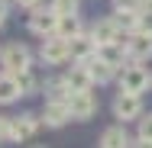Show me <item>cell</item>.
Returning <instances> with one entry per match:
<instances>
[{
  "mask_svg": "<svg viewBox=\"0 0 152 148\" xmlns=\"http://www.w3.org/2000/svg\"><path fill=\"white\" fill-rule=\"evenodd\" d=\"M23 93H20V84H16V77L13 74H0V106H7V103H13V100H20Z\"/></svg>",
  "mask_w": 152,
  "mask_h": 148,
  "instance_id": "9a60e30c",
  "label": "cell"
},
{
  "mask_svg": "<svg viewBox=\"0 0 152 148\" xmlns=\"http://www.w3.org/2000/svg\"><path fill=\"white\" fill-rule=\"evenodd\" d=\"M68 45H71V58L78 61V64H88V61L97 55V45H94V39H84V35L71 39Z\"/></svg>",
  "mask_w": 152,
  "mask_h": 148,
  "instance_id": "4fadbf2b",
  "label": "cell"
},
{
  "mask_svg": "<svg viewBox=\"0 0 152 148\" xmlns=\"http://www.w3.org/2000/svg\"><path fill=\"white\" fill-rule=\"evenodd\" d=\"M3 3H7V0H3Z\"/></svg>",
  "mask_w": 152,
  "mask_h": 148,
  "instance_id": "f546056e",
  "label": "cell"
},
{
  "mask_svg": "<svg viewBox=\"0 0 152 148\" xmlns=\"http://www.w3.org/2000/svg\"><path fill=\"white\" fill-rule=\"evenodd\" d=\"M52 10L58 16H78V0H52Z\"/></svg>",
  "mask_w": 152,
  "mask_h": 148,
  "instance_id": "ffe728a7",
  "label": "cell"
},
{
  "mask_svg": "<svg viewBox=\"0 0 152 148\" xmlns=\"http://www.w3.org/2000/svg\"><path fill=\"white\" fill-rule=\"evenodd\" d=\"M36 148H45V145H36Z\"/></svg>",
  "mask_w": 152,
  "mask_h": 148,
  "instance_id": "f1b7e54d",
  "label": "cell"
},
{
  "mask_svg": "<svg viewBox=\"0 0 152 148\" xmlns=\"http://www.w3.org/2000/svg\"><path fill=\"white\" fill-rule=\"evenodd\" d=\"M0 64L7 68V74H20V71H29V68H32V55H29L26 45L10 42V45L0 52Z\"/></svg>",
  "mask_w": 152,
  "mask_h": 148,
  "instance_id": "6da1fadb",
  "label": "cell"
},
{
  "mask_svg": "<svg viewBox=\"0 0 152 148\" xmlns=\"http://www.w3.org/2000/svg\"><path fill=\"white\" fill-rule=\"evenodd\" d=\"M139 139H146V142H152V113L149 116L139 119Z\"/></svg>",
  "mask_w": 152,
  "mask_h": 148,
  "instance_id": "7402d4cb",
  "label": "cell"
},
{
  "mask_svg": "<svg viewBox=\"0 0 152 148\" xmlns=\"http://www.w3.org/2000/svg\"><path fill=\"white\" fill-rule=\"evenodd\" d=\"M16 3H20V6H26V10H39V3H42V0H16Z\"/></svg>",
  "mask_w": 152,
  "mask_h": 148,
  "instance_id": "d4e9b609",
  "label": "cell"
},
{
  "mask_svg": "<svg viewBox=\"0 0 152 148\" xmlns=\"http://www.w3.org/2000/svg\"><path fill=\"white\" fill-rule=\"evenodd\" d=\"M65 106H68V116L71 119H91L97 113V100H94V93H68V100H65Z\"/></svg>",
  "mask_w": 152,
  "mask_h": 148,
  "instance_id": "3957f363",
  "label": "cell"
},
{
  "mask_svg": "<svg viewBox=\"0 0 152 148\" xmlns=\"http://www.w3.org/2000/svg\"><path fill=\"white\" fill-rule=\"evenodd\" d=\"M65 87H68V93H88L94 84V77H91V68L88 64H75L68 74H65V81H61Z\"/></svg>",
  "mask_w": 152,
  "mask_h": 148,
  "instance_id": "9c48e42d",
  "label": "cell"
},
{
  "mask_svg": "<svg viewBox=\"0 0 152 148\" xmlns=\"http://www.w3.org/2000/svg\"><path fill=\"white\" fill-rule=\"evenodd\" d=\"M139 3L142 0H113V10L117 13H139Z\"/></svg>",
  "mask_w": 152,
  "mask_h": 148,
  "instance_id": "44dd1931",
  "label": "cell"
},
{
  "mask_svg": "<svg viewBox=\"0 0 152 148\" xmlns=\"http://www.w3.org/2000/svg\"><path fill=\"white\" fill-rule=\"evenodd\" d=\"M39 55H42L45 64H61V61L71 58V45H68L65 39H58V35H52V39H45V42H42Z\"/></svg>",
  "mask_w": 152,
  "mask_h": 148,
  "instance_id": "ba28073f",
  "label": "cell"
},
{
  "mask_svg": "<svg viewBox=\"0 0 152 148\" xmlns=\"http://www.w3.org/2000/svg\"><path fill=\"white\" fill-rule=\"evenodd\" d=\"M97 61L110 64L113 71H123V61H126V45H123V42H113V45H100V48H97Z\"/></svg>",
  "mask_w": 152,
  "mask_h": 148,
  "instance_id": "8fae6325",
  "label": "cell"
},
{
  "mask_svg": "<svg viewBox=\"0 0 152 148\" xmlns=\"http://www.w3.org/2000/svg\"><path fill=\"white\" fill-rule=\"evenodd\" d=\"M129 135H126V129L123 126H110V129H104V135H100V148H129Z\"/></svg>",
  "mask_w": 152,
  "mask_h": 148,
  "instance_id": "5bb4252c",
  "label": "cell"
},
{
  "mask_svg": "<svg viewBox=\"0 0 152 148\" xmlns=\"http://www.w3.org/2000/svg\"><path fill=\"white\" fill-rule=\"evenodd\" d=\"M29 29L36 35H42V39H52L55 32H58V13L49 6V10H32L29 16Z\"/></svg>",
  "mask_w": 152,
  "mask_h": 148,
  "instance_id": "277c9868",
  "label": "cell"
},
{
  "mask_svg": "<svg viewBox=\"0 0 152 148\" xmlns=\"http://www.w3.org/2000/svg\"><path fill=\"white\" fill-rule=\"evenodd\" d=\"M3 23H7V3L0 0V26H3Z\"/></svg>",
  "mask_w": 152,
  "mask_h": 148,
  "instance_id": "83f0119b",
  "label": "cell"
},
{
  "mask_svg": "<svg viewBox=\"0 0 152 148\" xmlns=\"http://www.w3.org/2000/svg\"><path fill=\"white\" fill-rule=\"evenodd\" d=\"M88 68H91V77L97 81V84H107V81L113 77V68L104 64V61H88Z\"/></svg>",
  "mask_w": 152,
  "mask_h": 148,
  "instance_id": "ac0fdd59",
  "label": "cell"
},
{
  "mask_svg": "<svg viewBox=\"0 0 152 148\" xmlns=\"http://www.w3.org/2000/svg\"><path fill=\"white\" fill-rule=\"evenodd\" d=\"M13 77H16V84H20V93H23V97H29L32 90L39 87V81H36V74H32V68H29V71H20V74H13Z\"/></svg>",
  "mask_w": 152,
  "mask_h": 148,
  "instance_id": "e0dca14e",
  "label": "cell"
},
{
  "mask_svg": "<svg viewBox=\"0 0 152 148\" xmlns=\"http://www.w3.org/2000/svg\"><path fill=\"white\" fill-rule=\"evenodd\" d=\"M0 139H10V116H0Z\"/></svg>",
  "mask_w": 152,
  "mask_h": 148,
  "instance_id": "cb8c5ba5",
  "label": "cell"
},
{
  "mask_svg": "<svg viewBox=\"0 0 152 148\" xmlns=\"http://www.w3.org/2000/svg\"><path fill=\"white\" fill-rule=\"evenodd\" d=\"M91 39H94V45L100 48V45L123 42V32H120V26H117V19H100V23L91 29Z\"/></svg>",
  "mask_w": 152,
  "mask_h": 148,
  "instance_id": "30bf717a",
  "label": "cell"
},
{
  "mask_svg": "<svg viewBox=\"0 0 152 148\" xmlns=\"http://www.w3.org/2000/svg\"><path fill=\"white\" fill-rule=\"evenodd\" d=\"M71 116H68V106H65V103H58V100H49V103H45V110H42V122H45V126L58 129Z\"/></svg>",
  "mask_w": 152,
  "mask_h": 148,
  "instance_id": "7c38bea8",
  "label": "cell"
},
{
  "mask_svg": "<svg viewBox=\"0 0 152 148\" xmlns=\"http://www.w3.org/2000/svg\"><path fill=\"white\" fill-rule=\"evenodd\" d=\"M139 32L152 35V16H142V13H139Z\"/></svg>",
  "mask_w": 152,
  "mask_h": 148,
  "instance_id": "603a6c76",
  "label": "cell"
},
{
  "mask_svg": "<svg viewBox=\"0 0 152 148\" xmlns=\"http://www.w3.org/2000/svg\"><path fill=\"white\" fill-rule=\"evenodd\" d=\"M113 116L123 119V122L139 119L142 116V100H139L136 93H117V100H113Z\"/></svg>",
  "mask_w": 152,
  "mask_h": 148,
  "instance_id": "52a82bcc",
  "label": "cell"
},
{
  "mask_svg": "<svg viewBox=\"0 0 152 148\" xmlns=\"http://www.w3.org/2000/svg\"><path fill=\"white\" fill-rule=\"evenodd\" d=\"M149 90V71L139 68V64H129L120 71V93H146Z\"/></svg>",
  "mask_w": 152,
  "mask_h": 148,
  "instance_id": "7a4b0ae2",
  "label": "cell"
},
{
  "mask_svg": "<svg viewBox=\"0 0 152 148\" xmlns=\"http://www.w3.org/2000/svg\"><path fill=\"white\" fill-rule=\"evenodd\" d=\"M126 58L133 61V64L149 61L152 58V35H146V32H133L129 42H126Z\"/></svg>",
  "mask_w": 152,
  "mask_h": 148,
  "instance_id": "8992f818",
  "label": "cell"
},
{
  "mask_svg": "<svg viewBox=\"0 0 152 148\" xmlns=\"http://www.w3.org/2000/svg\"><path fill=\"white\" fill-rule=\"evenodd\" d=\"M55 35L65 39V42L78 39V35H81V19H78V16H58V32H55Z\"/></svg>",
  "mask_w": 152,
  "mask_h": 148,
  "instance_id": "2e32d148",
  "label": "cell"
},
{
  "mask_svg": "<svg viewBox=\"0 0 152 148\" xmlns=\"http://www.w3.org/2000/svg\"><path fill=\"white\" fill-rule=\"evenodd\" d=\"M39 122L42 119L36 113H23V116H13L10 119V142H26L39 132Z\"/></svg>",
  "mask_w": 152,
  "mask_h": 148,
  "instance_id": "5b68a950",
  "label": "cell"
},
{
  "mask_svg": "<svg viewBox=\"0 0 152 148\" xmlns=\"http://www.w3.org/2000/svg\"><path fill=\"white\" fill-rule=\"evenodd\" d=\"M139 13H142V16H152V0H142V3H139Z\"/></svg>",
  "mask_w": 152,
  "mask_h": 148,
  "instance_id": "484cf974",
  "label": "cell"
},
{
  "mask_svg": "<svg viewBox=\"0 0 152 148\" xmlns=\"http://www.w3.org/2000/svg\"><path fill=\"white\" fill-rule=\"evenodd\" d=\"M129 148H152V142H146V139H136V142H133Z\"/></svg>",
  "mask_w": 152,
  "mask_h": 148,
  "instance_id": "4316f807",
  "label": "cell"
},
{
  "mask_svg": "<svg viewBox=\"0 0 152 148\" xmlns=\"http://www.w3.org/2000/svg\"><path fill=\"white\" fill-rule=\"evenodd\" d=\"M120 32H139V13H117L113 16Z\"/></svg>",
  "mask_w": 152,
  "mask_h": 148,
  "instance_id": "d6986e66",
  "label": "cell"
}]
</instances>
